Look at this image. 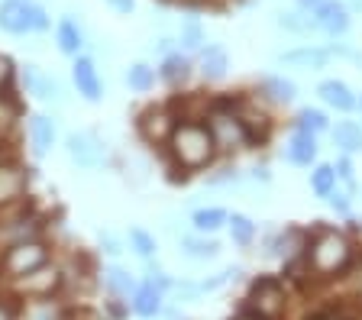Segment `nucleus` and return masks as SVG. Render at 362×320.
<instances>
[{
  "label": "nucleus",
  "instance_id": "obj_1",
  "mask_svg": "<svg viewBox=\"0 0 362 320\" xmlns=\"http://www.w3.org/2000/svg\"><path fill=\"white\" fill-rule=\"evenodd\" d=\"M168 149L181 168H204L217 155L211 126H201V123H175L172 136H168Z\"/></svg>",
  "mask_w": 362,
  "mask_h": 320
},
{
  "label": "nucleus",
  "instance_id": "obj_2",
  "mask_svg": "<svg viewBox=\"0 0 362 320\" xmlns=\"http://www.w3.org/2000/svg\"><path fill=\"white\" fill-rule=\"evenodd\" d=\"M308 262L320 275L339 272L349 262V239L343 233H337V230H320L308 249Z\"/></svg>",
  "mask_w": 362,
  "mask_h": 320
},
{
  "label": "nucleus",
  "instance_id": "obj_3",
  "mask_svg": "<svg viewBox=\"0 0 362 320\" xmlns=\"http://www.w3.org/2000/svg\"><path fill=\"white\" fill-rule=\"evenodd\" d=\"M45 259H49L45 243H39V239H20V243H10L7 256L0 259V268L16 278V275H26L33 268L45 266Z\"/></svg>",
  "mask_w": 362,
  "mask_h": 320
},
{
  "label": "nucleus",
  "instance_id": "obj_4",
  "mask_svg": "<svg viewBox=\"0 0 362 320\" xmlns=\"http://www.w3.org/2000/svg\"><path fill=\"white\" fill-rule=\"evenodd\" d=\"M207 126L214 133L217 149H243L252 139V133L246 130V123L240 120V114H230V110H214Z\"/></svg>",
  "mask_w": 362,
  "mask_h": 320
},
{
  "label": "nucleus",
  "instance_id": "obj_5",
  "mask_svg": "<svg viewBox=\"0 0 362 320\" xmlns=\"http://www.w3.org/2000/svg\"><path fill=\"white\" fill-rule=\"evenodd\" d=\"M249 301H252V311L259 317H279L281 307H285V288H281L279 278H259L252 285Z\"/></svg>",
  "mask_w": 362,
  "mask_h": 320
},
{
  "label": "nucleus",
  "instance_id": "obj_6",
  "mask_svg": "<svg viewBox=\"0 0 362 320\" xmlns=\"http://www.w3.org/2000/svg\"><path fill=\"white\" fill-rule=\"evenodd\" d=\"M68 159L75 162L78 168H98L104 162V143L94 133H71L65 139Z\"/></svg>",
  "mask_w": 362,
  "mask_h": 320
},
{
  "label": "nucleus",
  "instance_id": "obj_7",
  "mask_svg": "<svg viewBox=\"0 0 362 320\" xmlns=\"http://www.w3.org/2000/svg\"><path fill=\"white\" fill-rule=\"evenodd\" d=\"M26 184H30L26 168L16 165V162H0V211L20 204L23 194H26Z\"/></svg>",
  "mask_w": 362,
  "mask_h": 320
},
{
  "label": "nucleus",
  "instance_id": "obj_8",
  "mask_svg": "<svg viewBox=\"0 0 362 320\" xmlns=\"http://www.w3.org/2000/svg\"><path fill=\"white\" fill-rule=\"evenodd\" d=\"M59 285H62L59 268H49V266H39L26 275H16V291L30 297H49Z\"/></svg>",
  "mask_w": 362,
  "mask_h": 320
},
{
  "label": "nucleus",
  "instance_id": "obj_9",
  "mask_svg": "<svg viewBox=\"0 0 362 320\" xmlns=\"http://www.w3.org/2000/svg\"><path fill=\"white\" fill-rule=\"evenodd\" d=\"M314 20H317V30L330 32V36H343L349 30V13L337 0H320V7H314Z\"/></svg>",
  "mask_w": 362,
  "mask_h": 320
},
{
  "label": "nucleus",
  "instance_id": "obj_10",
  "mask_svg": "<svg viewBox=\"0 0 362 320\" xmlns=\"http://www.w3.org/2000/svg\"><path fill=\"white\" fill-rule=\"evenodd\" d=\"M71 78H75V88L84 100L98 104L100 100V78H98V69L88 55H75V69H71Z\"/></svg>",
  "mask_w": 362,
  "mask_h": 320
},
{
  "label": "nucleus",
  "instance_id": "obj_11",
  "mask_svg": "<svg viewBox=\"0 0 362 320\" xmlns=\"http://www.w3.org/2000/svg\"><path fill=\"white\" fill-rule=\"evenodd\" d=\"M23 81H26V88H30L39 100H45V104H49V100H62V84L55 81L52 75L39 71L36 65H26V69H23Z\"/></svg>",
  "mask_w": 362,
  "mask_h": 320
},
{
  "label": "nucleus",
  "instance_id": "obj_12",
  "mask_svg": "<svg viewBox=\"0 0 362 320\" xmlns=\"http://www.w3.org/2000/svg\"><path fill=\"white\" fill-rule=\"evenodd\" d=\"M279 61H281V65L304 69V71H317V69H327V61H330V49H314V46L291 49V52L279 55Z\"/></svg>",
  "mask_w": 362,
  "mask_h": 320
},
{
  "label": "nucleus",
  "instance_id": "obj_13",
  "mask_svg": "<svg viewBox=\"0 0 362 320\" xmlns=\"http://www.w3.org/2000/svg\"><path fill=\"white\" fill-rule=\"evenodd\" d=\"M172 130H175V120L165 110H149V114H143V120H139V133H143L149 143H168Z\"/></svg>",
  "mask_w": 362,
  "mask_h": 320
},
{
  "label": "nucleus",
  "instance_id": "obj_14",
  "mask_svg": "<svg viewBox=\"0 0 362 320\" xmlns=\"http://www.w3.org/2000/svg\"><path fill=\"white\" fill-rule=\"evenodd\" d=\"M55 39H59V49L65 55H81V49H84V30L78 26L75 16H62L59 26H55Z\"/></svg>",
  "mask_w": 362,
  "mask_h": 320
},
{
  "label": "nucleus",
  "instance_id": "obj_15",
  "mask_svg": "<svg viewBox=\"0 0 362 320\" xmlns=\"http://www.w3.org/2000/svg\"><path fill=\"white\" fill-rule=\"evenodd\" d=\"M285 155H288V162H294V165H310V162L317 159V139H314V133L298 130L291 139H288Z\"/></svg>",
  "mask_w": 362,
  "mask_h": 320
},
{
  "label": "nucleus",
  "instance_id": "obj_16",
  "mask_svg": "<svg viewBox=\"0 0 362 320\" xmlns=\"http://www.w3.org/2000/svg\"><path fill=\"white\" fill-rule=\"evenodd\" d=\"M30 139H33L36 155H45L49 149H52V143H55V123L49 120V117H42V114L30 117Z\"/></svg>",
  "mask_w": 362,
  "mask_h": 320
},
{
  "label": "nucleus",
  "instance_id": "obj_17",
  "mask_svg": "<svg viewBox=\"0 0 362 320\" xmlns=\"http://www.w3.org/2000/svg\"><path fill=\"white\" fill-rule=\"evenodd\" d=\"M226 69H230V59H226V52L220 46L201 49V75L207 78V81H220V78L226 75Z\"/></svg>",
  "mask_w": 362,
  "mask_h": 320
},
{
  "label": "nucleus",
  "instance_id": "obj_18",
  "mask_svg": "<svg viewBox=\"0 0 362 320\" xmlns=\"http://www.w3.org/2000/svg\"><path fill=\"white\" fill-rule=\"evenodd\" d=\"M100 278H104V288H107V291H113L117 297H129V295H136V288H139L133 275L123 272L120 266L104 268V275H100Z\"/></svg>",
  "mask_w": 362,
  "mask_h": 320
},
{
  "label": "nucleus",
  "instance_id": "obj_19",
  "mask_svg": "<svg viewBox=\"0 0 362 320\" xmlns=\"http://www.w3.org/2000/svg\"><path fill=\"white\" fill-rule=\"evenodd\" d=\"M133 311L139 314V317H156V314H162V291H158L156 285H143V288H136Z\"/></svg>",
  "mask_w": 362,
  "mask_h": 320
},
{
  "label": "nucleus",
  "instance_id": "obj_20",
  "mask_svg": "<svg viewBox=\"0 0 362 320\" xmlns=\"http://www.w3.org/2000/svg\"><path fill=\"white\" fill-rule=\"evenodd\" d=\"M317 94L324 97V104L337 107V110H353L356 107V97L349 94V88L343 81H324L320 88H317Z\"/></svg>",
  "mask_w": 362,
  "mask_h": 320
},
{
  "label": "nucleus",
  "instance_id": "obj_21",
  "mask_svg": "<svg viewBox=\"0 0 362 320\" xmlns=\"http://www.w3.org/2000/svg\"><path fill=\"white\" fill-rule=\"evenodd\" d=\"M333 143L343 149V153H359L362 149V126L353 120H343L337 123V130H333Z\"/></svg>",
  "mask_w": 362,
  "mask_h": 320
},
{
  "label": "nucleus",
  "instance_id": "obj_22",
  "mask_svg": "<svg viewBox=\"0 0 362 320\" xmlns=\"http://www.w3.org/2000/svg\"><path fill=\"white\" fill-rule=\"evenodd\" d=\"M158 75L165 78L168 84L185 81V78L191 75V61H188V55H181V52H168L165 59H162V71H158Z\"/></svg>",
  "mask_w": 362,
  "mask_h": 320
},
{
  "label": "nucleus",
  "instance_id": "obj_23",
  "mask_svg": "<svg viewBox=\"0 0 362 320\" xmlns=\"http://www.w3.org/2000/svg\"><path fill=\"white\" fill-rule=\"evenodd\" d=\"M275 23L281 26L285 32H294V36H304V32L317 30V20L308 16V10H291V13H279Z\"/></svg>",
  "mask_w": 362,
  "mask_h": 320
},
{
  "label": "nucleus",
  "instance_id": "obj_24",
  "mask_svg": "<svg viewBox=\"0 0 362 320\" xmlns=\"http://www.w3.org/2000/svg\"><path fill=\"white\" fill-rule=\"evenodd\" d=\"M310 188H314L317 198H327L333 188H337V168L333 165H317L310 172Z\"/></svg>",
  "mask_w": 362,
  "mask_h": 320
},
{
  "label": "nucleus",
  "instance_id": "obj_25",
  "mask_svg": "<svg viewBox=\"0 0 362 320\" xmlns=\"http://www.w3.org/2000/svg\"><path fill=\"white\" fill-rule=\"evenodd\" d=\"M204 42H207V36H204V30H201V23H197V20H188V23H181L178 46L185 49V52H197V49H204Z\"/></svg>",
  "mask_w": 362,
  "mask_h": 320
},
{
  "label": "nucleus",
  "instance_id": "obj_26",
  "mask_svg": "<svg viewBox=\"0 0 362 320\" xmlns=\"http://www.w3.org/2000/svg\"><path fill=\"white\" fill-rule=\"evenodd\" d=\"M127 84L133 91H149L152 84H156V69H149L146 61H136L127 69Z\"/></svg>",
  "mask_w": 362,
  "mask_h": 320
},
{
  "label": "nucleus",
  "instance_id": "obj_27",
  "mask_svg": "<svg viewBox=\"0 0 362 320\" xmlns=\"http://www.w3.org/2000/svg\"><path fill=\"white\" fill-rule=\"evenodd\" d=\"M181 246H185V256H191V259H214L220 252V246L214 239H197V237H181Z\"/></svg>",
  "mask_w": 362,
  "mask_h": 320
},
{
  "label": "nucleus",
  "instance_id": "obj_28",
  "mask_svg": "<svg viewBox=\"0 0 362 320\" xmlns=\"http://www.w3.org/2000/svg\"><path fill=\"white\" fill-rule=\"evenodd\" d=\"M262 91L269 94L275 104H291V100H294V84L285 81V78H265Z\"/></svg>",
  "mask_w": 362,
  "mask_h": 320
},
{
  "label": "nucleus",
  "instance_id": "obj_29",
  "mask_svg": "<svg viewBox=\"0 0 362 320\" xmlns=\"http://www.w3.org/2000/svg\"><path fill=\"white\" fill-rule=\"evenodd\" d=\"M226 223H230V237H233L240 246L252 243V237H256V227H252V220H249V217H243V213H233V217H226Z\"/></svg>",
  "mask_w": 362,
  "mask_h": 320
},
{
  "label": "nucleus",
  "instance_id": "obj_30",
  "mask_svg": "<svg viewBox=\"0 0 362 320\" xmlns=\"http://www.w3.org/2000/svg\"><path fill=\"white\" fill-rule=\"evenodd\" d=\"M223 223H226V213L220 211V207H207V211L194 213V230H201V233H214V230H220Z\"/></svg>",
  "mask_w": 362,
  "mask_h": 320
},
{
  "label": "nucleus",
  "instance_id": "obj_31",
  "mask_svg": "<svg viewBox=\"0 0 362 320\" xmlns=\"http://www.w3.org/2000/svg\"><path fill=\"white\" fill-rule=\"evenodd\" d=\"M129 243H133V249L139 252L143 259H152V256H156V237H149L146 230H139V227L129 230Z\"/></svg>",
  "mask_w": 362,
  "mask_h": 320
},
{
  "label": "nucleus",
  "instance_id": "obj_32",
  "mask_svg": "<svg viewBox=\"0 0 362 320\" xmlns=\"http://www.w3.org/2000/svg\"><path fill=\"white\" fill-rule=\"evenodd\" d=\"M298 130H308V133H320L327 130V117L320 114V110H310V107H304L301 114H298Z\"/></svg>",
  "mask_w": 362,
  "mask_h": 320
},
{
  "label": "nucleus",
  "instance_id": "obj_33",
  "mask_svg": "<svg viewBox=\"0 0 362 320\" xmlns=\"http://www.w3.org/2000/svg\"><path fill=\"white\" fill-rule=\"evenodd\" d=\"M16 117H20L16 100L10 97V94H0V136H4V133H10V126L16 123Z\"/></svg>",
  "mask_w": 362,
  "mask_h": 320
},
{
  "label": "nucleus",
  "instance_id": "obj_34",
  "mask_svg": "<svg viewBox=\"0 0 362 320\" xmlns=\"http://www.w3.org/2000/svg\"><path fill=\"white\" fill-rule=\"evenodd\" d=\"M45 30H49V13L30 0V32H45Z\"/></svg>",
  "mask_w": 362,
  "mask_h": 320
},
{
  "label": "nucleus",
  "instance_id": "obj_35",
  "mask_svg": "<svg viewBox=\"0 0 362 320\" xmlns=\"http://www.w3.org/2000/svg\"><path fill=\"white\" fill-rule=\"evenodd\" d=\"M233 275H236V268H223V272H220V275H214V278H207V282H201V288H204V291H217V288H223V285L230 282Z\"/></svg>",
  "mask_w": 362,
  "mask_h": 320
},
{
  "label": "nucleus",
  "instance_id": "obj_36",
  "mask_svg": "<svg viewBox=\"0 0 362 320\" xmlns=\"http://www.w3.org/2000/svg\"><path fill=\"white\" fill-rule=\"evenodd\" d=\"M175 295H178L181 301H194L197 295H204V288H201V282H197V285H188V282H185V285H175Z\"/></svg>",
  "mask_w": 362,
  "mask_h": 320
},
{
  "label": "nucleus",
  "instance_id": "obj_37",
  "mask_svg": "<svg viewBox=\"0 0 362 320\" xmlns=\"http://www.w3.org/2000/svg\"><path fill=\"white\" fill-rule=\"evenodd\" d=\"M327 201H330V207H333V211H339V213H349V198H346V194H339L337 188H333L330 194H327Z\"/></svg>",
  "mask_w": 362,
  "mask_h": 320
},
{
  "label": "nucleus",
  "instance_id": "obj_38",
  "mask_svg": "<svg viewBox=\"0 0 362 320\" xmlns=\"http://www.w3.org/2000/svg\"><path fill=\"white\" fill-rule=\"evenodd\" d=\"M100 246H104V252L107 256H120V239L117 237H110V233H100Z\"/></svg>",
  "mask_w": 362,
  "mask_h": 320
},
{
  "label": "nucleus",
  "instance_id": "obj_39",
  "mask_svg": "<svg viewBox=\"0 0 362 320\" xmlns=\"http://www.w3.org/2000/svg\"><path fill=\"white\" fill-rule=\"evenodd\" d=\"M107 7L117 10V13H123V16H129L133 7H136V0H107Z\"/></svg>",
  "mask_w": 362,
  "mask_h": 320
},
{
  "label": "nucleus",
  "instance_id": "obj_40",
  "mask_svg": "<svg viewBox=\"0 0 362 320\" xmlns=\"http://www.w3.org/2000/svg\"><path fill=\"white\" fill-rule=\"evenodd\" d=\"M10 78H13V61H10L7 55H0V88H4Z\"/></svg>",
  "mask_w": 362,
  "mask_h": 320
},
{
  "label": "nucleus",
  "instance_id": "obj_41",
  "mask_svg": "<svg viewBox=\"0 0 362 320\" xmlns=\"http://www.w3.org/2000/svg\"><path fill=\"white\" fill-rule=\"evenodd\" d=\"M337 178H343L346 184H353V165H349V159H339V165H337Z\"/></svg>",
  "mask_w": 362,
  "mask_h": 320
},
{
  "label": "nucleus",
  "instance_id": "obj_42",
  "mask_svg": "<svg viewBox=\"0 0 362 320\" xmlns=\"http://www.w3.org/2000/svg\"><path fill=\"white\" fill-rule=\"evenodd\" d=\"M172 42H175V39H168V36H162V39H158V42H156V52H162V55H168V49H172Z\"/></svg>",
  "mask_w": 362,
  "mask_h": 320
},
{
  "label": "nucleus",
  "instance_id": "obj_43",
  "mask_svg": "<svg viewBox=\"0 0 362 320\" xmlns=\"http://www.w3.org/2000/svg\"><path fill=\"white\" fill-rule=\"evenodd\" d=\"M298 7L308 10V13H314V7H320V0H298Z\"/></svg>",
  "mask_w": 362,
  "mask_h": 320
},
{
  "label": "nucleus",
  "instance_id": "obj_44",
  "mask_svg": "<svg viewBox=\"0 0 362 320\" xmlns=\"http://www.w3.org/2000/svg\"><path fill=\"white\" fill-rule=\"evenodd\" d=\"M0 320H13V311L7 304H0Z\"/></svg>",
  "mask_w": 362,
  "mask_h": 320
},
{
  "label": "nucleus",
  "instance_id": "obj_45",
  "mask_svg": "<svg viewBox=\"0 0 362 320\" xmlns=\"http://www.w3.org/2000/svg\"><path fill=\"white\" fill-rule=\"evenodd\" d=\"M236 320H259V317H236Z\"/></svg>",
  "mask_w": 362,
  "mask_h": 320
},
{
  "label": "nucleus",
  "instance_id": "obj_46",
  "mask_svg": "<svg viewBox=\"0 0 362 320\" xmlns=\"http://www.w3.org/2000/svg\"><path fill=\"white\" fill-rule=\"evenodd\" d=\"M353 4H356V7H362V0H353Z\"/></svg>",
  "mask_w": 362,
  "mask_h": 320
}]
</instances>
